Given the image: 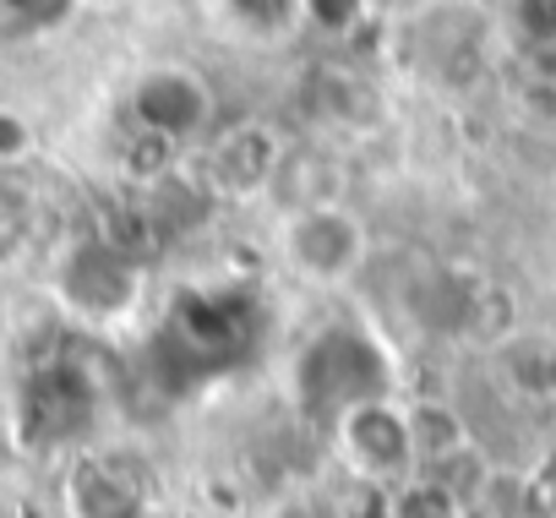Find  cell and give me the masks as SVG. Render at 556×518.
Listing matches in <instances>:
<instances>
[{"label": "cell", "instance_id": "cell-2", "mask_svg": "<svg viewBox=\"0 0 556 518\" xmlns=\"http://www.w3.org/2000/svg\"><path fill=\"white\" fill-rule=\"evenodd\" d=\"M251 333H256V317H251V301H240V295H186L175 323L164 328V339L186 361L191 382L245 361Z\"/></svg>", "mask_w": 556, "mask_h": 518}, {"label": "cell", "instance_id": "cell-13", "mask_svg": "<svg viewBox=\"0 0 556 518\" xmlns=\"http://www.w3.org/2000/svg\"><path fill=\"white\" fill-rule=\"evenodd\" d=\"M28 153H34V126L12 104H0V164H23Z\"/></svg>", "mask_w": 556, "mask_h": 518}, {"label": "cell", "instance_id": "cell-15", "mask_svg": "<svg viewBox=\"0 0 556 518\" xmlns=\"http://www.w3.org/2000/svg\"><path fill=\"white\" fill-rule=\"evenodd\" d=\"M420 7H431V0H371V12H382V17H404V12H420Z\"/></svg>", "mask_w": 556, "mask_h": 518}, {"label": "cell", "instance_id": "cell-3", "mask_svg": "<svg viewBox=\"0 0 556 518\" xmlns=\"http://www.w3.org/2000/svg\"><path fill=\"white\" fill-rule=\"evenodd\" d=\"M285 263L312 285H344L366 263V224L344 202H312L285 218Z\"/></svg>", "mask_w": 556, "mask_h": 518}, {"label": "cell", "instance_id": "cell-5", "mask_svg": "<svg viewBox=\"0 0 556 518\" xmlns=\"http://www.w3.org/2000/svg\"><path fill=\"white\" fill-rule=\"evenodd\" d=\"M207 115H213V93H207V83H202L197 72H186V66H153V72H142L137 88H131V121H137L142 131L169 137V142L197 137V131L207 126Z\"/></svg>", "mask_w": 556, "mask_h": 518}, {"label": "cell", "instance_id": "cell-1", "mask_svg": "<svg viewBox=\"0 0 556 518\" xmlns=\"http://www.w3.org/2000/svg\"><path fill=\"white\" fill-rule=\"evenodd\" d=\"M295 399L317 426H339L350 409L388 399V355L361 328H328L295 366Z\"/></svg>", "mask_w": 556, "mask_h": 518}, {"label": "cell", "instance_id": "cell-16", "mask_svg": "<svg viewBox=\"0 0 556 518\" xmlns=\"http://www.w3.org/2000/svg\"><path fill=\"white\" fill-rule=\"evenodd\" d=\"M12 7H17V12H39V0H12Z\"/></svg>", "mask_w": 556, "mask_h": 518}, {"label": "cell", "instance_id": "cell-12", "mask_svg": "<svg viewBox=\"0 0 556 518\" xmlns=\"http://www.w3.org/2000/svg\"><path fill=\"white\" fill-rule=\"evenodd\" d=\"M301 12H306V23L323 28V34H350V28L371 12V0H301Z\"/></svg>", "mask_w": 556, "mask_h": 518}, {"label": "cell", "instance_id": "cell-14", "mask_svg": "<svg viewBox=\"0 0 556 518\" xmlns=\"http://www.w3.org/2000/svg\"><path fill=\"white\" fill-rule=\"evenodd\" d=\"M529 507L534 513H556V447L545 453V464H540V475L529 485Z\"/></svg>", "mask_w": 556, "mask_h": 518}, {"label": "cell", "instance_id": "cell-8", "mask_svg": "<svg viewBox=\"0 0 556 518\" xmlns=\"http://www.w3.org/2000/svg\"><path fill=\"white\" fill-rule=\"evenodd\" d=\"M72 518H142V491L115 458H83L72 469Z\"/></svg>", "mask_w": 556, "mask_h": 518}, {"label": "cell", "instance_id": "cell-9", "mask_svg": "<svg viewBox=\"0 0 556 518\" xmlns=\"http://www.w3.org/2000/svg\"><path fill=\"white\" fill-rule=\"evenodd\" d=\"M502 371L529 399H556V333H513L502 344Z\"/></svg>", "mask_w": 556, "mask_h": 518}, {"label": "cell", "instance_id": "cell-7", "mask_svg": "<svg viewBox=\"0 0 556 518\" xmlns=\"http://www.w3.org/2000/svg\"><path fill=\"white\" fill-rule=\"evenodd\" d=\"M339 442L350 453V464L361 475H377V480H393L415 464V437H409V415H399L388 399H371L361 409H350L339 420Z\"/></svg>", "mask_w": 556, "mask_h": 518}, {"label": "cell", "instance_id": "cell-4", "mask_svg": "<svg viewBox=\"0 0 556 518\" xmlns=\"http://www.w3.org/2000/svg\"><path fill=\"white\" fill-rule=\"evenodd\" d=\"M137 285H142V274H137L131 256H126V245H115V240H88V245H77V251L66 256V268H61V295H66V306H72L77 317H88V323H115V317H126L131 301H137Z\"/></svg>", "mask_w": 556, "mask_h": 518}, {"label": "cell", "instance_id": "cell-10", "mask_svg": "<svg viewBox=\"0 0 556 518\" xmlns=\"http://www.w3.org/2000/svg\"><path fill=\"white\" fill-rule=\"evenodd\" d=\"M409 437H415V464H447L453 453L469 447V431H464V420L447 404L409 409Z\"/></svg>", "mask_w": 556, "mask_h": 518}, {"label": "cell", "instance_id": "cell-11", "mask_svg": "<svg viewBox=\"0 0 556 518\" xmlns=\"http://www.w3.org/2000/svg\"><path fill=\"white\" fill-rule=\"evenodd\" d=\"M393 518H458V496H453L437 475H426V480L399 485V496H393Z\"/></svg>", "mask_w": 556, "mask_h": 518}, {"label": "cell", "instance_id": "cell-6", "mask_svg": "<svg viewBox=\"0 0 556 518\" xmlns=\"http://www.w3.org/2000/svg\"><path fill=\"white\" fill-rule=\"evenodd\" d=\"M285 159H290V148H285V137H278L267 121H240V126H229L213 142L207 186L218 197H256V191H267L278 180Z\"/></svg>", "mask_w": 556, "mask_h": 518}]
</instances>
